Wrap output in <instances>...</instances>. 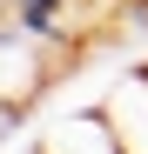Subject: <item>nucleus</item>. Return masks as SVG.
I'll use <instances>...</instances> for the list:
<instances>
[{
    "label": "nucleus",
    "instance_id": "obj_1",
    "mask_svg": "<svg viewBox=\"0 0 148 154\" xmlns=\"http://www.w3.org/2000/svg\"><path fill=\"white\" fill-rule=\"evenodd\" d=\"M61 54L67 47L14 27V20H0V100H7V107H34V100L54 87V74L67 67Z\"/></svg>",
    "mask_w": 148,
    "mask_h": 154
},
{
    "label": "nucleus",
    "instance_id": "obj_2",
    "mask_svg": "<svg viewBox=\"0 0 148 154\" xmlns=\"http://www.w3.org/2000/svg\"><path fill=\"white\" fill-rule=\"evenodd\" d=\"M27 154H128V147H121L108 107H67V114H47L34 127Z\"/></svg>",
    "mask_w": 148,
    "mask_h": 154
},
{
    "label": "nucleus",
    "instance_id": "obj_3",
    "mask_svg": "<svg viewBox=\"0 0 148 154\" xmlns=\"http://www.w3.org/2000/svg\"><path fill=\"white\" fill-rule=\"evenodd\" d=\"M101 107H108V121H114L121 147H128V154H148V60L121 74V81L108 87Z\"/></svg>",
    "mask_w": 148,
    "mask_h": 154
}]
</instances>
